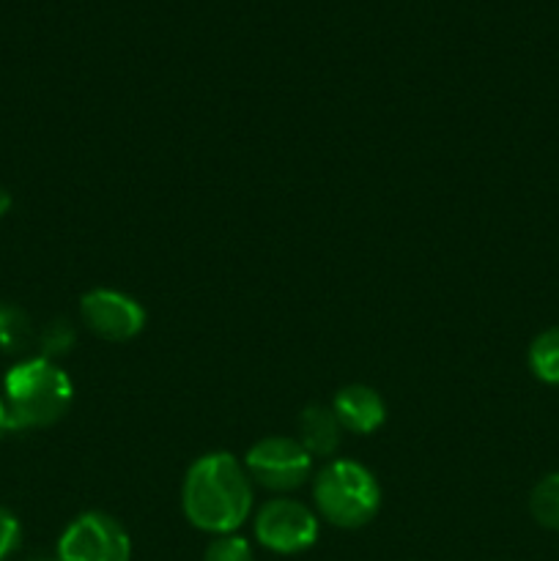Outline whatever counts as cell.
Wrapping results in <instances>:
<instances>
[{
	"instance_id": "obj_1",
	"label": "cell",
	"mask_w": 559,
	"mask_h": 561,
	"mask_svg": "<svg viewBox=\"0 0 559 561\" xmlns=\"http://www.w3.org/2000/svg\"><path fill=\"white\" fill-rule=\"evenodd\" d=\"M181 507L192 526L212 535H233L252 513L250 474L233 455H203L186 471Z\"/></svg>"
},
{
	"instance_id": "obj_2",
	"label": "cell",
	"mask_w": 559,
	"mask_h": 561,
	"mask_svg": "<svg viewBox=\"0 0 559 561\" xmlns=\"http://www.w3.org/2000/svg\"><path fill=\"white\" fill-rule=\"evenodd\" d=\"M5 414L11 431L49 427L71 405V381L55 362L36 356L25 359L5 373Z\"/></svg>"
},
{
	"instance_id": "obj_3",
	"label": "cell",
	"mask_w": 559,
	"mask_h": 561,
	"mask_svg": "<svg viewBox=\"0 0 559 561\" xmlns=\"http://www.w3.org/2000/svg\"><path fill=\"white\" fill-rule=\"evenodd\" d=\"M316 507L338 529H360L370 524L381 504L378 482L354 460H332L316 477Z\"/></svg>"
},
{
	"instance_id": "obj_4",
	"label": "cell",
	"mask_w": 559,
	"mask_h": 561,
	"mask_svg": "<svg viewBox=\"0 0 559 561\" xmlns=\"http://www.w3.org/2000/svg\"><path fill=\"white\" fill-rule=\"evenodd\" d=\"M312 455L296 438L269 436L250 447L244 471L266 491H296L310 477Z\"/></svg>"
},
{
	"instance_id": "obj_5",
	"label": "cell",
	"mask_w": 559,
	"mask_h": 561,
	"mask_svg": "<svg viewBox=\"0 0 559 561\" xmlns=\"http://www.w3.org/2000/svg\"><path fill=\"white\" fill-rule=\"evenodd\" d=\"M129 535L104 513H85L71 520L58 542V561H129Z\"/></svg>"
},
{
	"instance_id": "obj_6",
	"label": "cell",
	"mask_w": 559,
	"mask_h": 561,
	"mask_svg": "<svg viewBox=\"0 0 559 561\" xmlns=\"http://www.w3.org/2000/svg\"><path fill=\"white\" fill-rule=\"evenodd\" d=\"M255 537L266 551L301 553L318 540V518L294 499H272L255 515Z\"/></svg>"
},
{
	"instance_id": "obj_7",
	"label": "cell",
	"mask_w": 559,
	"mask_h": 561,
	"mask_svg": "<svg viewBox=\"0 0 559 561\" xmlns=\"http://www.w3.org/2000/svg\"><path fill=\"white\" fill-rule=\"evenodd\" d=\"M80 312L85 327L110 343H126L146 327V310L132 296L118 290H91L82 296Z\"/></svg>"
},
{
	"instance_id": "obj_8",
	"label": "cell",
	"mask_w": 559,
	"mask_h": 561,
	"mask_svg": "<svg viewBox=\"0 0 559 561\" xmlns=\"http://www.w3.org/2000/svg\"><path fill=\"white\" fill-rule=\"evenodd\" d=\"M332 411L338 416L340 427L360 433V436L378 431L384 420H387V405H384L381 394L370 387H360V383L340 389L332 403Z\"/></svg>"
},
{
	"instance_id": "obj_9",
	"label": "cell",
	"mask_w": 559,
	"mask_h": 561,
	"mask_svg": "<svg viewBox=\"0 0 559 561\" xmlns=\"http://www.w3.org/2000/svg\"><path fill=\"white\" fill-rule=\"evenodd\" d=\"M340 422L334 416L332 409H323V405H310V409L301 411L299 416V444L310 455H321L329 458L334 455V449L340 447Z\"/></svg>"
},
{
	"instance_id": "obj_10",
	"label": "cell",
	"mask_w": 559,
	"mask_h": 561,
	"mask_svg": "<svg viewBox=\"0 0 559 561\" xmlns=\"http://www.w3.org/2000/svg\"><path fill=\"white\" fill-rule=\"evenodd\" d=\"M33 343L31 318L22 307L0 301V351L3 354H22Z\"/></svg>"
},
{
	"instance_id": "obj_11",
	"label": "cell",
	"mask_w": 559,
	"mask_h": 561,
	"mask_svg": "<svg viewBox=\"0 0 559 561\" xmlns=\"http://www.w3.org/2000/svg\"><path fill=\"white\" fill-rule=\"evenodd\" d=\"M529 367L543 383L559 387V327L537 334L529 345Z\"/></svg>"
},
{
	"instance_id": "obj_12",
	"label": "cell",
	"mask_w": 559,
	"mask_h": 561,
	"mask_svg": "<svg viewBox=\"0 0 559 561\" xmlns=\"http://www.w3.org/2000/svg\"><path fill=\"white\" fill-rule=\"evenodd\" d=\"M529 513L543 529L559 531V474L543 477L529 496Z\"/></svg>"
},
{
	"instance_id": "obj_13",
	"label": "cell",
	"mask_w": 559,
	"mask_h": 561,
	"mask_svg": "<svg viewBox=\"0 0 559 561\" xmlns=\"http://www.w3.org/2000/svg\"><path fill=\"white\" fill-rule=\"evenodd\" d=\"M38 345H42L44 359L53 362L55 356L69 354L71 345H75V329H71L69 321H53L38 334Z\"/></svg>"
},
{
	"instance_id": "obj_14",
	"label": "cell",
	"mask_w": 559,
	"mask_h": 561,
	"mask_svg": "<svg viewBox=\"0 0 559 561\" xmlns=\"http://www.w3.org/2000/svg\"><path fill=\"white\" fill-rule=\"evenodd\" d=\"M203 561H252V548L244 537L219 535L217 540L206 548Z\"/></svg>"
},
{
	"instance_id": "obj_15",
	"label": "cell",
	"mask_w": 559,
	"mask_h": 561,
	"mask_svg": "<svg viewBox=\"0 0 559 561\" xmlns=\"http://www.w3.org/2000/svg\"><path fill=\"white\" fill-rule=\"evenodd\" d=\"M22 526L11 510L0 507V561H5L20 548Z\"/></svg>"
},
{
	"instance_id": "obj_16",
	"label": "cell",
	"mask_w": 559,
	"mask_h": 561,
	"mask_svg": "<svg viewBox=\"0 0 559 561\" xmlns=\"http://www.w3.org/2000/svg\"><path fill=\"white\" fill-rule=\"evenodd\" d=\"M11 208V195H9V190H3V186H0V217H5V211H9Z\"/></svg>"
},
{
	"instance_id": "obj_17",
	"label": "cell",
	"mask_w": 559,
	"mask_h": 561,
	"mask_svg": "<svg viewBox=\"0 0 559 561\" xmlns=\"http://www.w3.org/2000/svg\"><path fill=\"white\" fill-rule=\"evenodd\" d=\"M5 431H11V427H9V414H5V403L3 398H0V436H3Z\"/></svg>"
},
{
	"instance_id": "obj_18",
	"label": "cell",
	"mask_w": 559,
	"mask_h": 561,
	"mask_svg": "<svg viewBox=\"0 0 559 561\" xmlns=\"http://www.w3.org/2000/svg\"><path fill=\"white\" fill-rule=\"evenodd\" d=\"M27 561H47V559H27Z\"/></svg>"
}]
</instances>
